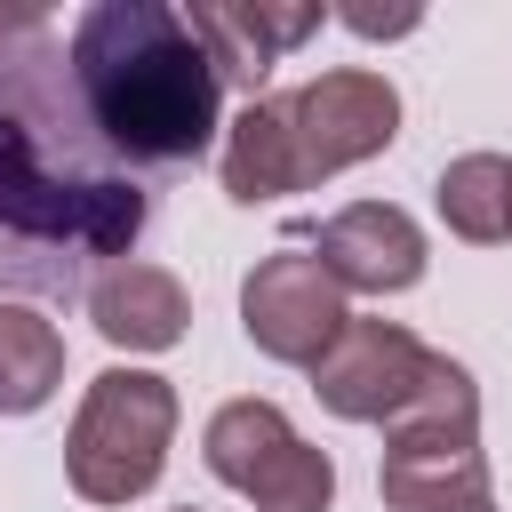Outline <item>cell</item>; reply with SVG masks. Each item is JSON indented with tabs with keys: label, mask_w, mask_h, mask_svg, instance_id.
Listing matches in <instances>:
<instances>
[{
	"label": "cell",
	"mask_w": 512,
	"mask_h": 512,
	"mask_svg": "<svg viewBox=\"0 0 512 512\" xmlns=\"http://www.w3.org/2000/svg\"><path fill=\"white\" fill-rule=\"evenodd\" d=\"M152 224V184L96 136L48 8L0 24V304H88Z\"/></svg>",
	"instance_id": "6da1fadb"
},
{
	"label": "cell",
	"mask_w": 512,
	"mask_h": 512,
	"mask_svg": "<svg viewBox=\"0 0 512 512\" xmlns=\"http://www.w3.org/2000/svg\"><path fill=\"white\" fill-rule=\"evenodd\" d=\"M80 104L96 136L152 184L168 168H192L216 144L224 72L200 48L192 16L168 0H88L64 32Z\"/></svg>",
	"instance_id": "7a4b0ae2"
},
{
	"label": "cell",
	"mask_w": 512,
	"mask_h": 512,
	"mask_svg": "<svg viewBox=\"0 0 512 512\" xmlns=\"http://www.w3.org/2000/svg\"><path fill=\"white\" fill-rule=\"evenodd\" d=\"M392 512H464L488 504V456H480V384L464 360L432 352L424 384L408 408L384 424V472H376Z\"/></svg>",
	"instance_id": "3957f363"
},
{
	"label": "cell",
	"mask_w": 512,
	"mask_h": 512,
	"mask_svg": "<svg viewBox=\"0 0 512 512\" xmlns=\"http://www.w3.org/2000/svg\"><path fill=\"white\" fill-rule=\"evenodd\" d=\"M176 440V384L152 368H104L64 432V480L80 504H136Z\"/></svg>",
	"instance_id": "277c9868"
},
{
	"label": "cell",
	"mask_w": 512,
	"mask_h": 512,
	"mask_svg": "<svg viewBox=\"0 0 512 512\" xmlns=\"http://www.w3.org/2000/svg\"><path fill=\"white\" fill-rule=\"evenodd\" d=\"M208 472L248 496L256 512H328L336 504V464L328 448H312L272 400H224L200 432Z\"/></svg>",
	"instance_id": "5b68a950"
},
{
	"label": "cell",
	"mask_w": 512,
	"mask_h": 512,
	"mask_svg": "<svg viewBox=\"0 0 512 512\" xmlns=\"http://www.w3.org/2000/svg\"><path fill=\"white\" fill-rule=\"evenodd\" d=\"M392 136H400V88L368 64H336V72H320L288 96V144H296L304 184L376 160Z\"/></svg>",
	"instance_id": "8992f818"
},
{
	"label": "cell",
	"mask_w": 512,
	"mask_h": 512,
	"mask_svg": "<svg viewBox=\"0 0 512 512\" xmlns=\"http://www.w3.org/2000/svg\"><path fill=\"white\" fill-rule=\"evenodd\" d=\"M344 320H352V304H344L336 272L320 256H304V248H272L240 280V328L280 368H320L328 344L344 336Z\"/></svg>",
	"instance_id": "52a82bcc"
},
{
	"label": "cell",
	"mask_w": 512,
	"mask_h": 512,
	"mask_svg": "<svg viewBox=\"0 0 512 512\" xmlns=\"http://www.w3.org/2000/svg\"><path fill=\"white\" fill-rule=\"evenodd\" d=\"M424 368H432V352L400 328V320H344V336L328 344V360L312 368V392H320V408L328 416H344V424H392L400 408H408V392L424 384Z\"/></svg>",
	"instance_id": "ba28073f"
},
{
	"label": "cell",
	"mask_w": 512,
	"mask_h": 512,
	"mask_svg": "<svg viewBox=\"0 0 512 512\" xmlns=\"http://www.w3.org/2000/svg\"><path fill=\"white\" fill-rule=\"evenodd\" d=\"M184 16H192V32H200V48L216 56V72H224L232 88H248V104L264 96L272 64L328 24L320 0H200V8H184Z\"/></svg>",
	"instance_id": "9c48e42d"
},
{
	"label": "cell",
	"mask_w": 512,
	"mask_h": 512,
	"mask_svg": "<svg viewBox=\"0 0 512 512\" xmlns=\"http://www.w3.org/2000/svg\"><path fill=\"white\" fill-rule=\"evenodd\" d=\"M312 256L336 272L344 296H400V288L424 280V232H416V216L392 208V200H352V208H336V216L320 224Z\"/></svg>",
	"instance_id": "30bf717a"
},
{
	"label": "cell",
	"mask_w": 512,
	"mask_h": 512,
	"mask_svg": "<svg viewBox=\"0 0 512 512\" xmlns=\"http://www.w3.org/2000/svg\"><path fill=\"white\" fill-rule=\"evenodd\" d=\"M88 320H96V336L120 344V352H168V344L184 336V320H192V296H184L176 272L128 256V264H112V272L88 288Z\"/></svg>",
	"instance_id": "8fae6325"
},
{
	"label": "cell",
	"mask_w": 512,
	"mask_h": 512,
	"mask_svg": "<svg viewBox=\"0 0 512 512\" xmlns=\"http://www.w3.org/2000/svg\"><path fill=\"white\" fill-rule=\"evenodd\" d=\"M224 192H232L240 208L280 200V192H304L296 144H288V96H256V104L232 120V136H224Z\"/></svg>",
	"instance_id": "7c38bea8"
},
{
	"label": "cell",
	"mask_w": 512,
	"mask_h": 512,
	"mask_svg": "<svg viewBox=\"0 0 512 512\" xmlns=\"http://www.w3.org/2000/svg\"><path fill=\"white\" fill-rule=\"evenodd\" d=\"M64 384V336L32 304H0V416L48 408Z\"/></svg>",
	"instance_id": "4fadbf2b"
},
{
	"label": "cell",
	"mask_w": 512,
	"mask_h": 512,
	"mask_svg": "<svg viewBox=\"0 0 512 512\" xmlns=\"http://www.w3.org/2000/svg\"><path fill=\"white\" fill-rule=\"evenodd\" d=\"M504 192H512V160H504V152H464V160L440 168L432 208H440V224H448L456 240L496 248V240H512V224H504Z\"/></svg>",
	"instance_id": "5bb4252c"
},
{
	"label": "cell",
	"mask_w": 512,
	"mask_h": 512,
	"mask_svg": "<svg viewBox=\"0 0 512 512\" xmlns=\"http://www.w3.org/2000/svg\"><path fill=\"white\" fill-rule=\"evenodd\" d=\"M360 40H384V32H416V8H392V16H376V8H336Z\"/></svg>",
	"instance_id": "9a60e30c"
},
{
	"label": "cell",
	"mask_w": 512,
	"mask_h": 512,
	"mask_svg": "<svg viewBox=\"0 0 512 512\" xmlns=\"http://www.w3.org/2000/svg\"><path fill=\"white\" fill-rule=\"evenodd\" d=\"M504 224H512V192H504Z\"/></svg>",
	"instance_id": "2e32d148"
},
{
	"label": "cell",
	"mask_w": 512,
	"mask_h": 512,
	"mask_svg": "<svg viewBox=\"0 0 512 512\" xmlns=\"http://www.w3.org/2000/svg\"><path fill=\"white\" fill-rule=\"evenodd\" d=\"M464 512H496V504H464Z\"/></svg>",
	"instance_id": "e0dca14e"
}]
</instances>
